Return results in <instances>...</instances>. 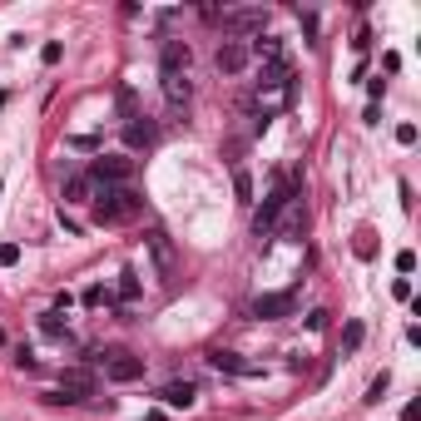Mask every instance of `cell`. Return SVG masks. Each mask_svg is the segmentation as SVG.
Instances as JSON below:
<instances>
[{"label":"cell","instance_id":"cell-1","mask_svg":"<svg viewBox=\"0 0 421 421\" xmlns=\"http://www.w3.org/2000/svg\"><path fill=\"white\" fill-rule=\"evenodd\" d=\"M292 99H298V70H292V60L258 65V79L243 94V114L253 119V134H263L283 110H292Z\"/></svg>","mask_w":421,"mask_h":421},{"label":"cell","instance_id":"cell-2","mask_svg":"<svg viewBox=\"0 0 421 421\" xmlns=\"http://www.w3.org/2000/svg\"><path fill=\"white\" fill-rule=\"evenodd\" d=\"M303 199V183H298V174H272V183H268V194H263V203H258V214H253V238H272V228L283 223V214L292 203Z\"/></svg>","mask_w":421,"mask_h":421},{"label":"cell","instance_id":"cell-3","mask_svg":"<svg viewBox=\"0 0 421 421\" xmlns=\"http://www.w3.org/2000/svg\"><path fill=\"white\" fill-rule=\"evenodd\" d=\"M90 214H94V223H129L144 214V194L134 183H104V188H94Z\"/></svg>","mask_w":421,"mask_h":421},{"label":"cell","instance_id":"cell-4","mask_svg":"<svg viewBox=\"0 0 421 421\" xmlns=\"http://www.w3.org/2000/svg\"><path fill=\"white\" fill-rule=\"evenodd\" d=\"M223 35L228 40H258V35H268V10H253V5H243V10H223Z\"/></svg>","mask_w":421,"mask_h":421},{"label":"cell","instance_id":"cell-5","mask_svg":"<svg viewBox=\"0 0 421 421\" xmlns=\"http://www.w3.org/2000/svg\"><path fill=\"white\" fill-rule=\"evenodd\" d=\"M84 174H90L94 188H104V183H129V179H134V159H129V154H99L90 168H84Z\"/></svg>","mask_w":421,"mask_h":421},{"label":"cell","instance_id":"cell-6","mask_svg":"<svg viewBox=\"0 0 421 421\" xmlns=\"http://www.w3.org/2000/svg\"><path fill=\"white\" fill-rule=\"evenodd\" d=\"M253 318H263V322H283L298 312V288H288V292H263V298H253L248 303Z\"/></svg>","mask_w":421,"mask_h":421},{"label":"cell","instance_id":"cell-7","mask_svg":"<svg viewBox=\"0 0 421 421\" xmlns=\"http://www.w3.org/2000/svg\"><path fill=\"white\" fill-rule=\"evenodd\" d=\"M214 65H218V75H243L248 65H253V55H248V40H218V50H214Z\"/></svg>","mask_w":421,"mask_h":421},{"label":"cell","instance_id":"cell-8","mask_svg":"<svg viewBox=\"0 0 421 421\" xmlns=\"http://www.w3.org/2000/svg\"><path fill=\"white\" fill-rule=\"evenodd\" d=\"M159 144V124L149 114H134V119H124V149L139 154V149H154Z\"/></svg>","mask_w":421,"mask_h":421},{"label":"cell","instance_id":"cell-9","mask_svg":"<svg viewBox=\"0 0 421 421\" xmlns=\"http://www.w3.org/2000/svg\"><path fill=\"white\" fill-rule=\"evenodd\" d=\"M188 60H194L188 40H179V35H164V40H159V75H164V70H183V75H188Z\"/></svg>","mask_w":421,"mask_h":421},{"label":"cell","instance_id":"cell-10","mask_svg":"<svg viewBox=\"0 0 421 421\" xmlns=\"http://www.w3.org/2000/svg\"><path fill=\"white\" fill-rule=\"evenodd\" d=\"M164 99H168V110H174V114L188 110V99H194V84H188L183 70H164Z\"/></svg>","mask_w":421,"mask_h":421},{"label":"cell","instance_id":"cell-11","mask_svg":"<svg viewBox=\"0 0 421 421\" xmlns=\"http://www.w3.org/2000/svg\"><path fill=\"white\" fill-rule=\"evenodd\" d=\"M303 233H307V199H298L283 214V223L272 228V238H283V243H303Z\"/></svg>","mask_w":421,"mask_h":421},{"label":"cell","instance_id":"cell-12","mask_svg":"<svg viewBox=\"0 0 421 421\" xmlns=\"http://www.w3.org/2000/svg\"><path fill=\"white\" fill-rule=\"evenodd\" d=\"M208 367L214 372H228V377H263V367L258 362H248V357H238V352H208Z\"/></svg>","mask_w":421,"mask_h":421},{"label":"cell","instance_id":"cell-13","mask_svg":"<svg viewBox=\"0 0 421 421\" xmlns=\"http://www.w3.org/2000/svg\"><path fill=\"white\" fill-rule=\"evenodd\" d=\"M159 402L174 407V411H188V407L199 402V382H164L159 387Z\"/></svg>","mask_w":421,"mask_h":421},{"label":"cell","instance_id":"cell-14","mask_svg":"<svg viewBox=\"0 0 421 421\" xmlns=\"http://www.w3.org/2000/svg\"><path fill=\"white\" fill-rule=\"evenodd\" d=\"M149 253H154V263H159L164 278H174V243H168L164 228H154V233H149Z\"/></svg>","mask_w":421,"mask_h":421},{"label":"cell","instance_id":"cell-15","mask_svg":"<svg viewBox=\"0 0 421 421\" xmlns=\"http://www.w3.org/2000/svg\"><path fill=\"white\" fill-rule=\"evenodd\" d=\"M90 199H94L90 174H70V179H65V203H90Z\"/></svg>","mask_w":421,"mask_h":421},{"label":"cell","instance_id":"cell-16","mask_svg":"<svg viewBox=\"0 0 421 421\" xmlns=\"http://www.w3.org/2000/svg\"><path fill=\"white\" fill-rule=\"evenodd\" d=\"M40 332H45L50 342H75V337H70V327L60 322V312H40Z\"/></svg>","mask_w":421,"mask_h":421},{"label":"cell","instance_id":"cell-17","mask_svg":"<svg viewBox=\"0 0 421 421\" xmlns=\"http://www.w3.org/2000/svg\"><path fill=\"white\" fill-rule=\"evenodd\" d=\"M362 337H367V327H362V322H357V318H352V322L342 327V357H352L357 347H362Z\"/></svg>","mask_w":421,"mask_h":421},{"label":"cell","instance_id":"cell-18","mask_svg":"<svg viewBox=\"0 0 421 421\" xmlns=\"http://www.w3.org/2000/svg\"><path fill=\"white\" fill-rule=\"evenodd\" d=\"M119 303H139V272L134 268L119 272Z\"/></svg>","mask_w":421,"mask_h":421},{"label":"cell","instance_id":"cell-19","mask_svg":"<svg viewBox=\"0 0 421 421\" xmlns=\"http://www.w3.org/2000/svg\"><path fill=\"white\" fill-rule=\"evenodd\" d=\"M387 387H392V372L372 377V387H367V396H362V402H367V407H377V402H382V396H387Z\"/></svg>","mask_w":421,"mask_h":421},{"label":"cell","instance_id":"cell-20","mask_svg":"<svg viewBox=\"0 0 421 421\" xmlns=\"http://www.w3.org/2000/svg\"><path fill=\"white\" fill-rule=\"evenodd\" d=\"M110 303H114V292H110V288H99V283H94V288H84V307H110Z\"/></svg>","mask_w":421,"mask_h":421},{"label":"cell","instance_id":"cell-21","mask_svg":"<svg viewBox=\"0 0 421 421\" xmlns=\"http://www.w3.org/2000/svg\"><path fill=\"white\" fill-rule=\"evenodd\" d=\"M233 194H238V199H243V203H248V199H253V174H248V168H243V164H238V168H233Z\"/></svg>","mask_w":421,"mask_h":421},{"label":"cell","instance_id":"cell-22","mask_svg":"<svg viewBox=\"0 0 421 421\" xmlns=\"http://www.w3.org/2000/svg\"><path fill=\"white\" fill-rule=\"evenodd\" d=\"M15 367H20V372H40V362L30 357V347H15Z\"/></svg>","mask_w":421,"mask_h":421},{"label":"cell","instance_id":"cell-23","mask_svg":"<svg viewBox=\"0 0 421 421\" xmlns=\"http://www.w3.org/2000/svg\"><path fill=\"white\" fill-rule=\"evenodd\" d=\"M20 263V243H0V268H15Z\"/></svg>","mask_w":421,"mask_h":421},{"label":"cell","instance_id":"cell-24","mask_svg":"<svg viewBox=\"0 0 421 421\" xmlns=\"http://www.w3.org/2000/svg\"><path fill=\"white\" fill-rule=\"evenodd\" d=\"M392 298H396V303H411V278H396V283H392Z\"/></svg>","mask_w":421,"mask_h":421},{"label":"cell","instance_id":"cell-25","mask_svg":"<svg viewBox=\"0 0 421 421\" xmlns=\"http://www.w3.org/2000/svg\"><path fill=\"white\" fill-rule=\"evenodd\" d=\"M327 327V307H312L307 312V332H322Z\"/></svg>","mask_w":421,"mask_h":421},{"label":"cell","instance_id":"cell-26","mask_svg":"<svg viewBox=\"0 0 421 421\" xmlns=\"http://www.w3.org/2000/svg\"><path fill=\"white\" fill-rule=\"evenodd\" d=\"M60 55H65V45H60V40H50V45L40 50V60H45V65H60Z\"/></svg>","mask_w":421,"mask_h":421},{"label":"cell","instance_id":"cell-27","mask_svg":"<svg viewBox=\"0 0 421 421\" xmlns=\"http://www.w3.org/2000/svg\"><path fill=\"white\" fill-rule=\"evenodd\" d=\"M303 35H307V45H318V15H312V10L303 15Z\"/></svg>","mask_w":421,"mask_h":421},{"label":"cell","instance_id":"cell-28","mask_svg":"<svg viewBox=\"0 0 421 421\" xmlns=\"http://www.w3.org/2000/svg\"><path fill=\"white\" fill-rule=\"evenodd\" d=\"M367 94H372V104H382V94H387V79L377 75V79H367Z\"/></svg>","mask_w":421,"mask_h":421},{"label":"cell","instance_id":"cell-29","mask_svg":"<svg viewBox=\"0 0 421 421\" xmlns=\"http://www.w3.org/2000/svg\"><path fill=\"white\" fill-rule=\"evenodd\" d=\"M411 268H416V253L402 248V253H396V272H411Z\"/></svg>","mask_w":421,"mask_h":421},{"label":"cell","instance_id":"cell-30","mask_svg":"<svg viewBox=\"0 0 421 421\" xmlns=\"http://www.w3.org/2000/svg\"><path fill=\"white\" fill-rule=\"evenodd\" d=\"M396 144H416V124H396Z\"/></svg>","mask_w":421,"mask_h":421}]
</instances>
